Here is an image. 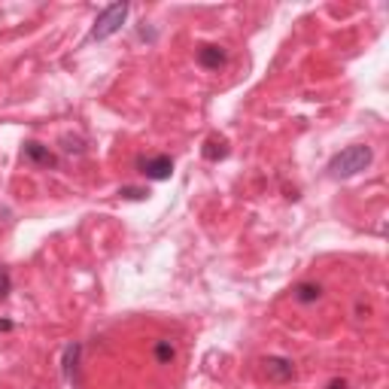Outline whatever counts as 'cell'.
I'll list each match as a JSON object with an SVG mask.
<instances>
[{"instance_id":"2","label":"cell","mask_w":389,"mask_h":389,"mask_svg":"<svg viewBox=\"0 0 389 389\" xmlns=\"http://www.w3.org/2000/svg\"><path fill=\"white\" fill-rule=\"evenodd\" d=\"M125 19H128V3L106 6V10L95 19V28H92V34H88V40H95V43H104V40H110L113 34H119V31H122Z\"/></svg>"},{"instance_id":"1","label":"cell","mask_w":389,"mask_h":389,"mask_svg":"<svg viewBox=\"0 0 389 389\" xmlns=\"http://www.w3.org/2000/svg\"><path fill=\"white\" fill-rule=\"evenodd\" d=\"M371 146L365 143H353L341 149L338 155H332V161H328V177L335 180H347V177H356V173H362L371 164Z\"/></svg>"},{"instance_id":"13","label":"cell","mask_w":389,"mask_h":389,"mask_svg":"<svg viewBox=\"0 0 389 389\" xmlns=\"http://www.w3.org/2000/svg\"><path fill=\"white\" fill-rule=\"evenodd\" d=\"M328 389H347V380H332V383H328Z\"/></svg>"},{"instance_id":"7","label":"cell","mask_w":389,"mask_h":389,"mask_svg":"<svg viewBox=\"0 0 389 389\" xmlns=\"http://www.w3.org/2000/svg\"><path fill=\"white\" fill-rule=\"evenodd\" d=\"M292 298L298 304H317L322 298V286L319 283H298L292 289Z\"/></svg>"},{"instance_id":"9","label":"cell","mask_w":389,"mask_h":389,"mask_svg":"<svg viewBox=\"0 0 389 389\" xmlns=\"http://www.w3.org/2000/svg\"><path fill=\"white\" fill-rule=\"evenodd\" d=\"M225 155H228V143H225V140H207V146H204V159L219 161V159H225Z\"/></svg>"},{"instance_id":"11","label":"cell","mask_w":389,"mask_h":389,"mask_svg":"<svg viewBox=\"0 0 389 389\" xmlns=\"http://www.w3.org/2000/svg\"><path fill=\"white\" fill-rule=\"evenodd\" d=\"M10 292H13V280H10V271L0 264V301L3 298H10Z\"/></svg>"},{"instance_id":"3","label":"cell","mask_w":389,"mask_h":389,"mask_svg":"<svg viewBox=\"0 0 389 389\" xmlns=\"http://www.w3.org/2000/svg\"><path fill=\"white\" fill-rule=\"evenodd\" d=\"M140 173H143L146 180H155V183H161V180H170L173 173V159L170 155H152V159H140Z\"/></svg>"},{"instance_id":"10","label":"cell","mask_w":389,"mask_h":389,"mask_svg":"<svg viewBox=\"0 0 389 389\" xmlns=\"http://www.w3.org/2000/svg\"><path fill=\"white\" fill-rule=\"evenodd\" d=\"M173 359H177V347H173L170 341L155 344V362H159V365H170Z\"/></svg>"},{"instance_id":"6","label":"cell","mask_w":389,"mask_h":389,"mask_svg":"<svg viewBox=\"0 0 389 389\" xmlns=\"http://www.w3.org/2000/svg\"><path fill=\"white\" fill-rule=\"evenodd\" d=\"M225 61H228V52L222 46H201V49H198V64L207 68V70L225 68Z\"/></svg>"},{"instance_id":"4","label":"cell","mask_w":389,"mask_h":389,"mask_svg":"<svg viewBox=\"0 0 389 389\" xmlns=\"http://www.w3.org/2000/svg\"><path fill=\"white\" fill-rule=\"evenodd\" d=\"M262 365H264V374H268V380H274V383H289V380H295L292 359H283V356H268Z\"/></svg>"},{"instance_id":"12","label":"cell","mask_w":389,"mask_h":389,"mask_svg":"<svg viewBox=\"0 0 389 389\" xmlns=\"http://www.w3.org/2000/svg\"><path fill=\"white\" fill-rule=\"evenodd\" d=\"M119 195H128V198H143L146 192H140V189H122Z\"/></svg>"},{"instance_id":"8","label":"cell","mask_w":389,"mask_h":389,"mask_svg":"<svg viewBox=\"0 0 389 389\" xmlns=\"http://www.w3.org/2000/svg\"><path fill=\"white\" fill-rule=\"evenodd\" d=\"M79 344H68L64 347V362H61V371H64V380H73L77 377V365H79Z\"/></svg>"},{"instance_id":"5","label":"cell","mask_w":389,"mask_h":389,"mask_svg":"<svg viewBox=\"0 0 389 389\" xmlns=\"http://www.w3.org/2000/svg\"><path fill=\"white\" fill-rule=\"evenodd\" d=\"M22 155L31 164H40V168H55V164H58V159L49 152V146L37 143V140H28V143H24V149H22Z\"/></svg>"}]
</instances>
